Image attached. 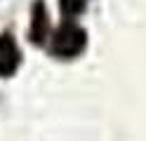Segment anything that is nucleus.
<instances>
[{"instance_id": "nucleus-2", "label": "nucleus", "mask_w": 146, "mask_h": 141, "mask_svg": "<svg viewBox=\"0 0 146 141\" xmlns=\"http://www.w3.org/2000/svg\"><path fill=\"white\" fill-rule=\"evenodd\" d=\"M19 61H21V52H19L14 35L3 33L0 35V78L14 75V71L19 68Z\"/></svg>"}, {"instance_id": "nucleus-1", "label": "nucleus", "mask_w": 146, "mask_h": 141, "mask_svg": "<svg viewBox=\"0 0 146 141\" xmlns=\"http://www.w3.org/2000/svg\"><path fill=\"white\" fill-rule=\"evenodd\" d=\"M87 33L76 24V19H64L50 40V52L59 59H73L85 50Z\"/></svg>"}, {"instance_id": "nucleus-4", "label": "nucleus", "mask_w": 146, "mask_h": 141, "mask_svg": "<svg viewBox=\"0 0 146 141\" xmlns=\"http://www.w3.org/2000/svg\"><path fill=\"white\" fill-rule=\"evenodd\" d=\"M59 5H61V12L66 19H76L87 7V0H59Z\"/></svg>"}, {"instance_id": "nucleus-3", "label": "nucleus", "mask_w": 146, "mask_h": 141, "mask_svg": "<svg viewBox=\"0 0 146 141\" xmlns=\"http://www.w3.org/2000/svg\"><path fill=\"white\" fill-rule=\"evenodd\" d=\"M47 26L50 24H47V9H45V3L42 0H35V5L31 9V31H29L31 40L35 45L45 42V38H47Z\"/></svg>"}]
</instances>
